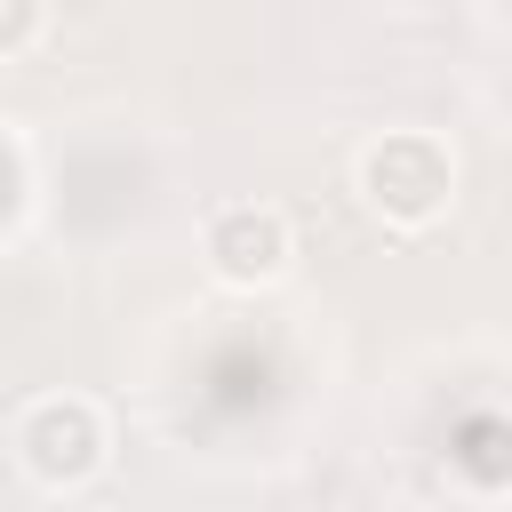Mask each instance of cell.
Listing matches in <instances>:
<instances>
[{"instance_id":"7a4b0ae2","label":"cell","mask_w":512,"mask_h":512,"mask_svg":"<svg viewBox=\"0 0 512 512\" xmlns=\"http://www.w3.org/2000/svg\"><path fill=\"white\" fill-rule=\"evenodd\" d=\"M16 464L40 480V488H80L96 464H104V416L96 400L80 392H48L16 416Z\"/></svg>"},{"instance_id":"3957f363","label":"cell","mask_w":512,"mask_h":512,"mask_svg":"<svg viewBox=\"0 0 512 512\" xmlns=\"http://www.w3.org/2000/svg\"><path fill=\"white\" fill-rule=\"evenodd\" d=\"M200 256H208L216 280L264 288V280L288 272V216H280L272 200H224V208H208V224H200Z\"/></svg>"},{"instance_id":"6da1fadb","label":"cell","mask_w":512,"mask_h":512,"mask_svg":"<svg viewBox=\"0 0 512 512\" xmlns=\"http://www.w3.org/2000/svg\"><path fill=\"white\" fill-rule=\"evenodd\" d=\"M360 192L384 224H432L456 192V160L440 136H416V128H392L360 152Z\"/></svg>"},{"instance_id":"277c9868","label":"cell","mask_w":512,"mask_h":512,"mask_svg":"<svg viewBox=\"0 0 512 512\" xmlns=\"http://www.w3.org/2000/svg\"><path fill=\"white\" fill-rule=\"evenodd\" d=\"M32 32H40V8H24V0H8V8H0V48H24Z\"/></svg>"}]
</instances>
